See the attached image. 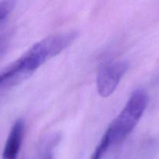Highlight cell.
I'll return each instance as SVG.
<instances>
[{
	"label": "cell",
	"instance_id": "cell-1",
	"mask_svg": "<svg viewBox=\"0 0 159 159\" xmlns=\"http://www.w3.org/2000/svg\"><path fill=\"white\" fill-rule=\"evenodd\" d=\"M76 31L48 36L34 43L20 58L0 73V86L15 84L29 78L50 59L57 56L76 40Z\"/></svg>",
	"mask_w": 159,
	"mask_h": 159
},
{
	"label": "cell",
	"instance_id": "cell-2",
	"mask_svg": "<svg viewBox=\"0 0 159 159\" xmlns=\"http://www.w3.org/2000/svg\"><path fill=\"white\" fill-rule=\"evenodd\" d=\"M148 96L143 90H135L124 108L104 132L90 159H101L110 148L119 144L132 132L147 107Z\"/></svg>",
	"mask_w": 159,
	"mask_h": 159
},
{
	"label": "cell",
	"instance_id": "cell-3",
	"mask_svg": "<svg viewBox=\"0 0 159 159\" xmlns=\"http://www.w3.org/2000/svg\"><path fill=\"white\" fill-rule=\"evenodd\" d=\"M129 68L126 61L118 60L105 64L97 75V90L101 97L107 98L115 92Z\"/></svg>",
	"mask_w": 159,
	"mask_h": 159
},
{
	"label": "cell",
	"instance_id": "cell-4",
	"mask_svg": "<svg viewBox=\"0 0 159 159\" xmlns=\"http://www.w3.org/2000/svg\"><path fill=\"white\" fill-rule=\"evenodd\" d=\"M25 134V123L23 119L14 122L10 129L2 152L4 159H17L23 144Z\"/></svg>",
	"mask_w": 159,
	"mask_h": 159
},
{
	"label": "cell",
	"instance_id": "cell-5",
	"mask_svg": "<svg viewBox=\"0 0 159 159\" xmlns=\"http://www.w3.org/2000/svg\"><path fill=\"white\" fill-rule=\"evenodd\" d=\"M18 0H0V22L12 12Z\"/></svg>",
	"mask_w": 159,
	"mask_h": 159
},
{
	"label": "cell",
	"instance_id": "cell-6",
	"mask_svg": "<svg viewBox=\"0 0 159 159\" xmlns=\"http://www.w3.org/2000/svg\"><path fill=\"white\" fill-rule=\"evenodd\" d=\"M8 44H9L8 39L4 36H1L0 37V57L6 53L8 48Z\"/></svg>",
	"mask_w": 159,
	"mask_h": 159
},
{
	"label": "cell",
	"instance_id": "cell-7",
	"mask_svg": "<svg viewBox=\"0 0 159 159\" xmlns=\"http://www.w3.org/2000/svg\"><path fill=\"white\" fill-rule=\"evenodd\" d=\"M41 159H54V157H53L52 146L51 144L47 146L45 150L44 151Z\"/></svg>",
	"mask_w": 159,
	"mask_h": 159
}]
</instances>
